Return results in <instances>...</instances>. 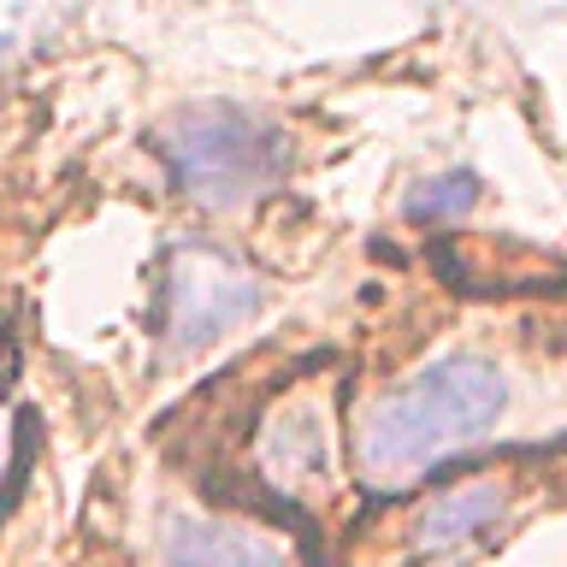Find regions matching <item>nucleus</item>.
<instances>
[{
    "mask_svg": "<svg viewBox=\"0 0 567 567\" xmlns=\"http://www.w3.org/2000/svg\"><path fill=\"white\" fill-rule=\"evenodd\" d=\"M526 485H532L526 467H491V473H467L455 485H443L408 514V556H425V561L461 556V549L496 538L503 526H514Z\"/></svg>",
    "mask_w": 567,
    "mask_h": 567,
    "instance_id": "20e7f679",
    "label": "nucleus"
},
{
    "mask_svg": "<svg viewBox=\"0 0 567 567\" xmlns=\"http://www.w3.org/2000/svg\"><path fill=\"white\" fill-rule=\"evenodd\" d=\"M255 467L284 503H308L331 485V396L326 384H296L272 402L255 432Z\"/></svg>",
    "mask_w": 567,
    "mask_h": 567,
    "instance_id": "39448f33",
    "label": "nucleus"
},
{
    "mask_svg": "<svg viewBox=\"0 0 567 567\" xmlns=\"http://www.w3.org/2000/svg\"><path fill=\"white\" fill-rule=\"evenodd\" d=\"M508 414V372L485 354H443L414 379L390 384L354 414V473L372 491L420 485L425 473L450 467L461 450L496 432Z\"/></svg>",
    "mask_w": 567,
    "mask_h": 567,
    "instance_id": "f257e3e1",
    "label": "nucleus"
},
{
    "mask_svg": "<svg viewBox=\"0 0 567 567\" xmlns=\"http://www.w3.org/2000/svg\"><path fill=\"white\" fill-rule=\"evenodd\" d=\"M260 278L213 243H172L159 266V343L166 354H202L260 313Z\"/></svg>",
    "mask_w": 567,
    "mask_h": 567,
    "instance_id": "7ed1b4c3",
    "label": "nucleus"
},
{
    "mask_svg": "<svg viewBox=\"0 0 567 567\" xmlns=\"http://www.w3.org/2000/svg\"><path fill=\"white\" fill-rule=\"evenodd\" d=\"M159 154L189 202L213 213L248 207L278 177V136L237 106H189L159 131Z\"/></svg>",
    "mask_w": 567,
    "mask_h": 567,
    "instance_id": "f03ea898",
    "label": "nucleus"
},
{
    "mask_svg": "<svg viewBox=\"0 0 567 567\" xmlns=\"http://www.w3.org/2000/svg\"><path fill=\"white\" fill-rule=\"evenodd\" d=\"M478 202V184H473V172H450V177H432V184H420V195L408 202V213L414 219H461Z\"/></svg>",
    "mask_w": 567,
    "mask_h": 567,
    "instance_id": "0eeeda50",
    "label": "nucleus"
},
{
    "mask_svg": "<svg viewBox=\"0 0 567 567\" xmlns=\"http://www.w3.org/2000/svg\"><path fill=\"white\" fill-rule=\"evenodd\" d=\"M48 12H53V0H0V53L30 48L48 30Z\"/></svg>",
    "mask_w": 567,
    "mask_h": 567,
    "instance_id": "6e6552de",
    "label": "nucleus"
},
{
    "mask_svg": "<svg viewBox=\"0 0 567 567\" xmlns=\"http://www.w3.org/2000/svg\"><path fill=\"white\" fill-rule=\"evenodd\" d=\"M166 567H290V549L260 526L184 514L166 526Z\"/></svg>",
    "mask_w": 567,
    "mask_h": 567,
    "instance_id": "423d86ee",
    "label": "nucleus"
},
{
    "mask_svg": "<svg viewBox=\"0 0 567 567\" xmlns=\"http://www.w3.org/2000/svg\"><path fill=\"white\" fill-rule=\"evenodd\" d=\"M12 467H18V414H12V408H0V491H7Z\"/></svg>",
    "mask_w": 567,
    "mask_h": 567,
    "instance_id": "1a4fd4ad",
    "label": "nucleus"
}]
</instances>
